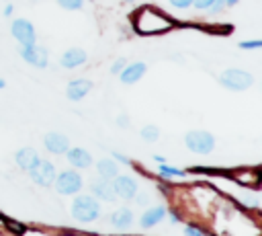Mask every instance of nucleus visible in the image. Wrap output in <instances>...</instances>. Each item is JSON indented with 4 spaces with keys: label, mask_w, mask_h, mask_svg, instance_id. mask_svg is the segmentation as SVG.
Returning a JSON list of instances; mask_svg holds the SVG:
<instances>
[{
    "label": "nucleus",
    "mask_w": 262,
    "mask_h": 236,
    "mask_svg": "<svg viewBox=\"0 0 262 236\" xmlns=\"http://www.w3.org/2000/svg\"><path fill=\"white\" fill-rule=\"evenodd\" d=\"M55 189L61 195H76L82 189V176L76 170H63L61 174H55Z\"/></svg>",
    "instance_id": "nucleus-5"
},
{
    "label": "nucleus",
    "mask_w": 262,
    "mask_h": 236,
    "mask_svg": "<svg viewBox=\"0 0 262 236\" xmlns=\"http://www.w3.org/2000/svg\"><path fill=\"white\" fill-rule=\"evenodd\" d=\"M57 4L61 8H66V10H80L84 0H57Z\"/></svg>",
    "instance_id": "nucleus-22"
},
{
    "label": "nucleus",
    "mask_w": 262,
    "mask_h": 236,
    "mask_svg": "<svg viewBox=\"0 0 262 236\" xmlns=\"http://www.w3.org/2000/svg\"><path fill=\"white\" fill-rule=\"evenodd\" d=\"M113 158L115 160H119V162H123V164H129V158H125L123 154H119V152H113Z\"/></svg>",
    "instance_id": "nucleus-30"
},
{
    "label": "nucleus",
    "mask_w": 262,
    "mask_h": 236,
    "mask_svg": "<svg viewBox=\"0 0 262 236\" xmlns=\"http://www.w3.org/2000/svg\"><path fill=\"white\" fill-rule=\"evenodd\" d=\"M184 144L190 152L194 154H209L213 152L215 148V137L209 133V131H203V129H192L184 135Z\"/></svg>",
    "instance_id": "nucleus-3"
},
{
    "label": "nucleus",
    "mask_w": 262,
    "mask_h": 236,
    "mask_svg": "<svg viewBox=\"0 0 262 236\" xmlns=\"http://www.w3.org/2000/svg\"><path fill=\"white\" fill-rule=\"evenodd\" d=\"M219 82L229 88V90H246L254 84V76L250 72H244V70H225L221 76H219Z\"/></svg>",
    "instance_id": "nucleus-4"
},
{
    "label": "nucleus",
    "mask_w": 262,
    "mask_h": 236,
    "mask_svg": "<svg viewBox=\"0 0 262 236\" xmlns=\"http://www.w3.org/2000/svg\"><path fill=\"white\" fill-rule=\"evenodd\" d=\"M141 137L145 140V142H156L158 137H160V129L156 127V125H145V127H141Z\"/></svg>",
    "instance_id": "nucleus-21"
},
{
    "label": "nucleus",
    "mask_w": 262,
    "mask_h": 236,
    "mask_svg": "<svg viewBox=\"0 0 262 236\" xmlns=\"http://www.w3.org/2000/svg\"><path fill=\"white\" fill-rule=\"evenodd\" d=\"M223 8H225V0H213L211 6H209L207 10H209L211 14H217V12H221Z\"/></svg>",
    "instance_id": "nucleus-23"
},
{
    "label": "nucleus",
    "mask_w": 262,
    "mask_h": 236,
    "mask_svg": "<svg viewBox=\"0 0 262 236\" xmlns=\"http://www.w3.org/2000/svg\"><path fill=\"white\" fill-rule=\"evenodd\" d=\"M4 86H6V82H4L2 78H0V88H4Z\"/></svg>",
    "instance_id": "nucleus-37"
},
{
    "label": "nucleus",
    "mask_w": 262,
    "mask_h": 236,
    "mask_svg": "<svg viewBox=\"0 0 262 236\" xmlns=\"http://www.w3.org/2000/svg\"><path fill=\"white\" fill-rule=\"evenodd\" d=\"M239 0H225V4H229V6H233V4H237Z\"/></svg>",
    "instance_id": "nucleus-36"
},
{
    "label": "nucleus",
    "mask_w": 262,
    "mask_h": 236,
    "mask_svg": "<svg viewBox=\"0 0 262 236\" xmlns=\"http://www.w3.org/2000/svg\"><path fill=\"white\" fill-rule=\"evenodd\" d=\"M66 154H68V162L76 168H88L92 164V156L84 148H68Z\"/></svg>",
    "instance_id": "nucleus-13"
},
{
    "label": "nucleus",
    "mask_w": 262,
    "mask_h": 236,
    "mask_svg": "<svg viewBox=\"0 0 262 236\" xmlns=\"http://www.w3.org/2000/svg\"><path fill=\"white\" fill-rule=\"evenodd\" d=\"M170 222H172V224H178V213L172 211V213H170Z\"/></svg>",
    "instance_id": "nucleus-32"
},
{
    "label": "nucleus",
    "mask_w": 262,
    "mask_h": 236,
    "mask_svg": "<svg viewBox=\"0 0 262 236\" xmlns=\"http://www.w3.org/2000/svg\"><path fill=\"white\" fill-rule=\"evenodd\" d=\"M154 160H156V162H160V164H162V162H166V158H164V156H154Z\"/></svg>",
    "instance_id": "nucleus-35"
},
{
    "label": "nucleus",
    "mask_w": 262,
    "mask_h": 236,
    "mask_svg": "<svg viewBox=\"0 0 262 236\" xmlns=\"http://www.w3.org/2000/svg\"><path fill=\"white\" fill-rule=\"evenodd\" d=\"M158 170H160V176L162 179H178V176H184V170L174 168V166H168L166 162H162Z\"/></svg>",
    "instance_id": "nucleus-20"
},
{
    "label": "nucleus",
    "mask_w": 262,
    "mask_h": 236,
    "mask_svg": "<svg viewBox=\"0 0 262 236\" xmlns=\"http://www.w3.org/2000/svg\"><path fill=\"white\" fill-rule=\"evenodd\" d=\"M90 189H92V193H94L98 199H104V201H113V199H115V189H113V185H111L106 179L94 181Z\"/></svg>",
    "instance_id": "nucleus-17"
},
{
    "label": "nucleus",
    "mask_w": 262,
    "mask_h": 236,
    "mask_svg": "<svg viewBox=\"0 0 262 236\" xmlns=\"http://www.w3.org/2000/svg\"><path fill=\"white\" fill-rule=\"evenodd\" d=\"M239 47H242V49H258V47H262V41H260V39H254V41H239Z\"/></svg>",
    "instance_id": "nucleus-24"
},
{
    "label": "nucleus",
    "mask_w": 262,
    "mask_h": 236,
    "mask_svg": "<svg viewBox=\"0 0 262 236\" xmlns=\"http://www.w3.org/2000/svg\"><path fill=\"white\" fill-rule=\"evenodd\" d=\"M123 66H125V60H123V57H119V60L111 66V72H113V74H119V72L123 70Z\"/></svg>",
    "instance_id": "nucleus-28"
},
{
    "label": "nucleus",
    "mask_w": 262,
    "mask_h": 236,
    "mask_svg": "<svg viewBox=\"0 0 262 236\" xmlns=\"http://www.w3.org/2000/svg\"><path fill=\"white\" fill-rule=\"evenodd\" d=\"M96 170H98L100 179L111 181L113 176H117V172H119V164H117V160H115V158H102V160H98Z\"/></svg>",
    "instance_id": "nucleus-18"
},
{
    "label": "nucleus",
    "mask_w": 262,
    "mask_h": 236,
    "mask_svg": "<svg viewBox=\"0 0 262 236\" xmlns=\"http://www.w3.org/2000/svg\"><path fill=\"white\" fill-rule=\"evenodd\" d=\"M113 189L115 195L123 197V199H133L137 195V181L131 176H113Z\"/></svg>",
    "instance_id": "nucleus-9"
},
{
    "label": "nucleus",
    "mask_w": 262,
    "mask_h": 236,
    "mask_svg": "<svg viewBox=\"0 0 262 236\" xmlns=\"http://www.w3.org/2000/svg\"><path fill=\"white\" fill-rule=\"evenodd\" d=\"M84 62H86V51L80 49V47H72V49H68V51L59 57V64H61L63 68H78V66H82Z\"/></svg>",
    "instance_id": "nucleus-14"
},
{
    "label": "nucleus",
    "mask_w": 262,
    "mask_h": 236,
    "mask_svg": "<svg viewBox=\"0 0 262 236\" xmlns=\"http://www.w3.org/2000/svg\"><path fill=\"white\" fill-rule=\"evenodd\" d=\"M4 14H6V16H8V14H12V6H10V4L4 8Z\"/></svg>",
    "instance_id": "nucleus-34"
},
{
    "label": "nucleus",
    "mask_w": 262,
    "mask_h": 236,
    "mask_svg": "<svg viewBox=\"0 0 262 236\" xmlns=\"http://www.w3.org/2000/svg\"><path fill=\"white\" fill-rule=\"evenodd\" d=\"M117 125H119V127H127V125H129V123H127V117H125V115H121V117H119V121H117Z\"/></svg>",
    "instance_id": "nucleus-31"
},
{
    "label": "nucleus",
    "mask_w": 262,
    "mask_h": 236,
    "mask_svg": "<svg viewBox=\"0 0 262 236\" xmlns=\"http://www.w3.org/2000/svg\"><path fill=\"white\" fill-rule=\"evenodd\" d=\"M242 203L248 205V207H256L258 205V197H254V195H242Z\"/></svg>",
    "instance_id": "nucleus-25"
},
{
    "label": "nucleus",
    "mask_w": 262,
    "mask_h": 236,
    "mask_svg": "<svg viewBox=\"0 0 262 236\" xmlns=\"http://www.w3.org/2000/svg\"><path fill=\"white\" fill-rule=\"evenodd\" d=\"M10 33H12V37H14L20 45H31V43H35V39H37L35 27H33L27 18H16V21H12Z\"/></svg>",
    "instance_id": "nucleus-7"
},
{
    "label": "nucleus",
    "mask_w": 262,
    "mask_h": 236,
    "mask_svg": "<svg viewBox=\"0 0 262 236\" xmlns=\"http://www.w3.org/2000/svg\"><path fill=\"white\" fill-rule=\"evenodd\" d=\"M43 144H45V148H47L51 154H66V150L70 148V137H66L63 133L51 131V133H47V135L43 137Z\"/></svg>",
    "instance_id": "nucleus-11"
},
{
    "label": "nucleus",
    "mask_w": 262,
    "mask_h": 236,
    "mask_svg": "<svg viewBox=\"0 0 262 236\" xmlns=\"http://www.w3.org/2000/svg\"><path fill=\"white\" fill-rule=\"evenodd\" d=\"M131 222H133V213H131V209H127V207H121V209H117V211L111 215V224H113L115 228H119V230L129 228Z\"/></svg>",
    "instance_id": "nucleus-19"
},
{
    "label": "nucleus",
    "mask_w": 262,
    "mask_h": 236,
    "mask_svg": "<svg viewBox=\"0 0 262 236\" xmlns=\"http://www.w3.org/2000/svg\"><path fill=\"white\" fill-rule=\"evenodd\" d=\"M137 201H139V205H145V201H147V197H145V195H139V197H137Z\"/></svg>",
    "instance_id": "nucleus-33"
},
{
    "label": "nucleus",
    "mask_w": 262,
    "mask_h": 236,
    "mask_svg": "<svg viewBox=\"0 0 262 236\" xmlns=\"http://www.w3.org/2000/svg\"><path fill=\"white\" fill-rule=\"evenodd\" d=\"M164 215H166V209H164L162 205H156V207H149V209L141 215L139 224H141V228H154L156 224H160V222L164 220Z\"/></svg>",
    "instance_id": "nucleus-16"
},
{
    "label": "nucleus",
    "mask_w": 262,
    "mask_h": 236,
    "mask_svg": "<svg viewBox=\"0 0 262 236\" xmlns=\"http://www.w3.org/2000/svg\"><path fill=\"white\" fill-rule=\"evenodd\" d=\"M29 174H31V179H33L37 185L49 187V185H53V181H55V166H53L49 160H41V158H39V162L29 170Z\"/></svg>",
    "instance_id": "nucleus-6"
},
{
    "label": "nucleus",
    "mask_w": 262,
    "mask_h": 236,
    "mask_svg": "<svg viewBox=\"0 0 262 236\" xmlns=\"http://www.w3.org/2000/svg\"><path fill=\"white\" fill-rule=\"evenodd\" d=\"M90 88H92V82H90V80L78 78V80H72V82L68 84L66 94H68L70 101H82V99L90 92Z\"/></svg>",
    "instance_id": "nucleus-12"
},
{
    "label": "nucleus",
    "mask_w": 262,
    "mask_h": 236,
    "mask_svg": "<svg viewBox=\"0 0 262 236\" xmlns=\"http://www.w3.org/2000/svg\"><path fill=\"white\" fill-rule=\"evenodd\" d=\"M20 55H23V60H25L27 64H33V66H37V68H45V66H47V60H49L47 49L41 47V45H37V43L23 45Z\"/></svg>",
    "instance_id": "nucleus-8"
},
{
    "label": "nucleus",
    "mask_w": 262,
    "mask_h": 236,
    "mask_svg": "<svg viewBox=\"0 0 262 236\" xmlns=\"http://www.w3.org/2000/svg\"><path fill=\"white\" fill-rule=\"evenodd\" d=\"M145 70H147V66L143 62H133L129 66H123V70L119 72V78L123 84H135L139 78H143Z\"/></svg>",
    "instance_id": "nucleus-10"
},
{
    "label": "nucleus",
    "mask_w": 262,
    "mask_h": 236,
    "mask_svg": "<svg viewBox=\"0 0 262 236\" xmlns=\"http://www.w3.org/2000/svg\"><path fill=\"white\" fill-rule=\"evenodd\" d=\"M14 160H16V164H18L23 170H31V168L39 162V154H37V150H33V148H20V150L14 154Z\"/></svg>",
    "instance_id": "nucleus-15"
},
{
    "label": "nucleus",
    "mask_w": 262,
    "mask_h": 236,
    "mask_svg": "<svg viewBox=\"0 0 262 236\" xmlns=\"http://www.w3.org/2000/svg\"><path fill=\"white\" fill-rule=\"evenodd\" d=\"M100 213V205L92 195H78L72 201V215L78 222H94Z\"/></svg>",
    "instance_id": "nucleus-2"
},
{
    "label": "nucleus",
    "mask_w": 262,
    "mask_h": 236,
    "mask_svg": "<svg viewBox=\"0 0 262 236\" xmlns=\"http://www.w3.org/2000/svg\"><path fill=\"white\" fill-rule=\"evenodd\" d=\"M133 25L141 35H156V33H164L172 27V23L168 21V16H164L162 12H158L151 6H143L135 12L133 16Z\"/></svg>",
    "instance_id": "nucleus-1"
},
{
    "label": "nucleus",
    "mask_w": 262,
    "mask_h": 236,
    "mask_svg": "<svg viewBox=\"0 0 262 236\" xmlns=\"http://www.w3.org/2000/svg\"><path fill=\"white\" fill-rule=\"evenodd\" d=\"M211 2H213V0H192V4H194L196 8H201V10H207V8L211 6Z\"/></svg>",
    "instance_id": "nucleus-29"
},
{
    "label": "nucleus",
    "mask_w": 262,
    "mask_h": 236,
    "mask_svg": "<svg viewBox=\"0 0 262 236\" xmlns=\"http://www.w3.org/2000/svg\"><path fill=\"white\" fill-rule=\"evenodd\" d=\"M170 4L174 8H188L192 4V0H170Z\"/></svg>",
    "instance_id": "nucleus-27"
},
{
    "label": "nucleus",
    "mask_w": 262,
    "mask_h": 236,
    "mask_svg": "<svg viewBox=\"0 0 262 236\" xmlns=\"http://www.w3.org/2000/svg\"><path fill=\"white\" fill-rule=\"evenodd\" d=\"M127 2H133V0H127Z\"/></svg>",
    "instance_id": "nucleus-38"
},
{
    "label": "nucleus",
    "mask_w": 262,
    "mask_h": 236,
    "mask_svg": "<svg viewBox=\"0 0 262 236\" xmlns=\"http://www.w3.org/2000/svg\"><path fill=\"white\" fill-rule=\"evenodd\" d=\"M184 232H186L188 236H203V234H205V230H201V228H196V226H186Z\"/></svg>",
    "instance_id": "nucleus-26"
}]
</instances>
